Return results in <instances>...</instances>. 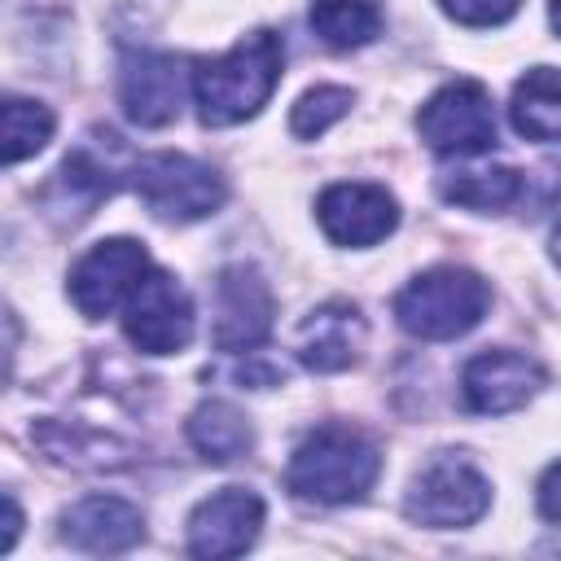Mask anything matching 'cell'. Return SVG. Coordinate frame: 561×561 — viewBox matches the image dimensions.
I'll return each instance as SVG.
<instances>
[{
	"label": "cell",
	"mask_w": 561,
	"mask_h": 561,
	"mask_svg": "<svg viewBox=\"0 0 561 561\" xmlns=\"http://www.w3.org/2000/svg\"><path fill=\"white\" fill-rule=\"evenodd\" d=\"M280 70H285V44L267 26L250 31L219 57H197L188 70L197 118L206 127H232L254 118L276 92Z\"/></svg>",
	"instance_id": "obj_1"
},
{
	"label": "cell",
	"mask_w": 561,
	"mask_h": 561,
	"mask_svg": "<svg viewBox=\"0 0 561 561\" xmlns=\"http://www.w3.org/2000/svg\"><path fill=\"white\" fill-rule=\"evenodd\" d=\"M381 473L377 443L355 425H316L289 456L285 482L307 504H355L373 491Z\"/></svg>",
	"instance_id": "obj_2"
},
{
	"label": "cell",
	"mask_w": 561,
	"mask_h": 561,
	"mask_svg": "<svg viewBox=\"0 0 561 561\" xmlns=\"http://www.w3.org/2000/svg\"><path fill=\"white\" fill-rule=\"evenodd\" d=\"M491 307V285L469 267H430L394 298V320L421 342H451L469 333Z\"/></svg>",
	"instance_id": "obj_3"
},
{
	"label": "cell",
	"mask_w": 561,
	"mask_h": 561,
	"mask_svg": "<svg viewBox=\"0 0 561 561\" xmlns=\"http://www.w3.org/2000/svg\"><path fill=\"white\" fill-rule=\"evenodd\" d=\"M131 184L140 202L167 224H193L224 206L228 184L210 162L188 153H149L131 167Z\"/></svg>",
	"instance_id": "obj_4"
},
{
	"label": "cell",
	"mask_w": 561,
	"mask_h": 561,
	"mask_svg": "<svg viewBox=\"0 0 561 561\" xmlns=\"http://www.w3.org/2000/svg\"><path fill=\"white\" fill-rule=\"evenodd\" d=\"M416 131L443 158H482L495 145V131H500L491 92L478 79L443 83L416 110Z\"/></svg>",
	"instance_id": "obj_5"
},
{
	"label": "cell",
	"mask_w": 561,
	"mask_h": 561,
	"mask_svg": "<svg viewBox=\"0 0 561 561\" xmlns=\"http://www.w3.org/2000/svg\"><path fill=\"white\" fill-rule=\"evenodd\" d=\"M486 508H491V482L456 451H438L412 478V491L403 500V513L416 526H430V530L473 526Z\"/></svg>",
	"instance_id": "obj_6"
},
{
	"label": "cell",
	"mask_w": 561,
	"mask_h": 561,
	"mask_svg": "<svg viewBox=\"0 0 561 561\" xmlns=\"http://www.w3.org/2000/svg\"><path fill=\"white\" fill-rule=\"evenodd\" d=\"M149 254L140 241L131 237H110V241H96L75 267H70V302L79 307V316L88 320H101L110 311H118L136 285L149 276Z\"/></svg>",
	"instance_id": "obj_7"
},
{
	"label": "cell",
	"mask_w": 561,
	"mask_h": 561,
	"mask_svg": "<svg viewBox=\"0 0 561 561\" xmlns=\"http://www.w3.org/2000/svg\"><path fill=\"white\" fill-rule=\"evenodd\" d=\"M123 333L145 355H175L193 342V298L171 272H149L123 302Z\"/></svg>",
	"instance_id": "obj_8"
},
{
	"label": "cell",
	"mask_w": 561,
	"mask_h": 561,
	"mask_svg": "<svg viewBox=\"0 0 561 561\" xmlns=\"http://www.w3.org/2000/svg\"><path fill=\"white\" fill-rule=\"evenodd\" d=\"M123 171H127V145L118 131L110 127H92L88 140H79L75 153H66L57 180H53V206L57 210H70L75 219L92 215V206L101 197H110L118 184H123Z\"/></svg>",
	"instance_id": "obj_9"
},
{
	"label": "cell",
	"mask_w": 561,
	"mask_h": 561,
	"mask_svg": "<svg viewBox=\"0 0 561 561\" xmlns=\"http://www.w3.org/2000/svg\"><path fill=\"white\" fill-rule=\"evenodd\" d=\"M316 219L324 228V237L333 245H377L399 228V202L381 188V184H359V180H342L329 184L316 202Z\"/></svg>",
	"instance_id": "obj_10"
},
{
	"label": "cell",
	"mask_w": 561,
	"mask_h": 561,
	"mask_svg": "<svg viewBox=\"0 0 561 561\" xmlns=\"http://www.w3.org/2000/svg\"><path fill=\"white\" fill-rule=\"evenodd\" d=\"M543 386V364L526 351H482L465 364L460 373V394L469 403V412L482 416H500V412H517L522 403H530Z\"/></svg>",
	"instance_id": "obj_11"
},
{
	"label": "cell",
	"mask_w": 561,
	"mask_h": 561,
	"mask_svg": "<svg viewBox=\"0 0 561 561\" xmlns=\"http://www.w3.org/2000/svg\"><path fill=\"white\" fill-rule=\"evenodd\" d=\"M263 530V500L245 486H224L188 513V552L206 561L241 557Z\"/></svg>",
	"instance_id": "obj_12"
},
{
	"label": "cell",
	"mask_w": 561,
	"mask_h": 561,
	"mask_svg": "<svg viewBox=\"0 0 561 561\" xmlns=\"http://www.w3.org/2000/svg\"><path fill=\"white\" fill-rule=\"evenodd\" d=\"M272 333V289L250 263H232L215 280V346L250 351Z\"/></svg>",
	"instance_id": "obj_13"
},
{
	"label": "cell",
	"mask_w": 561,
	"mask_h": 561,
	"mask_svg": "<svg viewBox=\"0 0 561 561\" xmlns=\"http://www.w3.org/2000/svg\"><path fill=\"white\" fill-rule=\"evenodd\" d=\"M118 101L123 114L140 127H167L175 123L180 105H184V70L180 57L171 53H127L123 70H118Z\"/></svg>",
	"instance_id": "obj_14"
},
{
	"label": "cell",
	"mask_w": 561,
	"mask_h": 561,
	"mask_svg": "<svg viewBox=\"0 0 561 561\" xmlns=\"http://www.w3.org/2000/svg\"><path fill=\"white\" fill-rule=\"evenodd\" d=\"M364 342H368V324H364L359 307L346 298H333L298 324L294 351H298V364L311 373H342L359 359Z\"/></svg>",
	"instance_id": "obj_15"
},
{
	"label": "cell",
	"mask_w": 561,
	"mask_h": 561,
	"mask_svg": "<svg viewBox=\"0 0 561 561\" xmlns=\"http://www.w3.org/2000/svg\"><path fill=\"white\" fill-rule=\"evenodd\" d=\"M61 539L79 552L114 557L145 539V517L136 504H127L118 495H83L79 504H70L61 513Z\"/></svg>",
	"instance_id": "obj_16"
},
{
	"label": "cell",
	"mask_w": 561,
	"mask_h": 561,
	"mask_svg": "<svg viewBox=\"0 0 561 561\" xmlns=\"http://www.w3.org/2000/svg\"><path fill=\"white\" fill-rule=\"evenodd\" d=\"M526 180L517 167L508 162H465V167H447L438 175V193L465 210H508L517 197H522Z\"/></svg>",
	"instance_id": "obj_17"
},
{
	"label": "cell",
	"mask_w": 561,
	"mask_h": 561,
	"mask_svg": "<svg viewBox=\"0 0 561 561\" xmlns=\"http://www.w3.org/2000/svg\"><path fill=\"white\" fill-rule=\"evenodd\" d=\"M508 118L517 136L561 145V70L557 66H530L508 101Z\"/></svg>",
	"instance_id": "obj_18"
},
{
	"label": "cell",
	"mask_w": 561,
	"mask_h": 561,
	"mask_svg": "<svg viewBox=\"0 0 561 561\" xmlns=\"http://www.w3.org/2000/svg\"><path fill=\"white\" fill-rule=\"evenodd\" d=\"M188 443L210 465H232L254 447V425L245 412H237L224 399H206L188 416Z\"/></svg>",
	"instance_id": "obj_19"
},
{
	"label": "cell",
	"mask_w": 561,
	"mask_h": 561,
	"mask_svg": "<svg viewBox=\"0 0 561 561\" xmlns=\"http://www.w3.org/2000/svg\"><path fill=\"white\" fill-rule=\"evenodd\" d=\"M381 0H311V31L329 48H364L381 35Z\"/></svg>",
	"instance_id": "obj_20"
},
{
	"label": "cell",
	"mask_w": 561,
	"mask_h": 561,
	"mask_svg": "<svg viewBox=\"0 0 561 561\" xmlns=\"http://www.w3.org/2000/svg\"><path fill=\"white\" fill-rule=\"evenodd\" d=\"M53 110L39 105V101H26V96H4L0 105V158L4 167H18L22 158L39 153L48 140H53Z\"/></svg>",
	"instance_id": "obj_21"
},
{
	"label": "cell",
	"mask_w": 561,
	"mask_h": 561,
	"mask_svg": "<svg viewBox=\"0 0 561 561\" xmlns=\"http://www.w3.org/2000/svg\"><path fill=\"white\" fill-rule=\"evenodd\" d=\"M351 105H355L351 88L320 83V88L302 92V96H298V105L289 110V131H294L298 140H316V136H324V131H329V127H333Z\"/></svg>",
	"instance_id": "obj_22"
},
{
	"label": "cell",
	"mask_w": 561,
	"mask_h": 561,
	"mask_svg": "<svg viewBox=\"0 0 561 561\" xmlns=\"http://www.w3.org/2000/svg\"><path fill=\"white\" fill-rule=\"evenodd\" d=\"M438 4L460 26H500L522 9V0H438Z\"/></svg>",
	"instance_id": "obj_23"
},
{
	"label": "cell",
	"mask_w": 561,
	"mask_h": 561,
	"mask_svg": "<svg viewBox=\"0 0 561 561\" xmlns=\"http://www.w3.org/2000/svg\"><path fill=\"white\" fill-rule=\"evenodd\" d=\"M535 504H539L543 522H561V460L543 469V478L535 486Z\"/></svg>",
	"instance_id": "obj_24"
},
{
	"label": "cell",
	"mask_w": 561,
	"mask_h": 561,
	"mask_svg": "<svg viewBox=\"0 0 561 561\" xmlns=\"http://www.w3.org/2000/svg\"><path fill=\"white\" fill-rule=\"evenodd\" d=\"M18 530H22V513H18V500H13V495H4V535H0V552H9V548H13Z\"/></svg>",
	"instance_id": "obj_25"
},
{
	"label": "cell",
	"mask_w": 561,
	"mask_h": 561,
	"mask_svg": "<svg viewBox=\"0 0 561 561\" xmlns=\"http://www.w3.org/2000/svg\"><path fill=\"white\" fill-rule=\"evenodd\" d=\"M548 18H552V26H557V35H561V0H548Z\"/></svg>",
	"instance_id": "obj_26"
},
{
	"label": "cell",
	"mask_w": 561,
	"mask_h": 561,
	"mask_svg": "<svg viewBox=\"0 0 561 561\" xmlns=\"http://www.w3.org/2000/svg\"><path fill=\"white\" fill-rule=\"evenodd\" d=\"M552 263H557V267H561V224H557V228H552Z\"/></svg>",
	"instance_id": "obj_27"
}]
</instances>
